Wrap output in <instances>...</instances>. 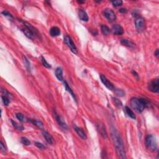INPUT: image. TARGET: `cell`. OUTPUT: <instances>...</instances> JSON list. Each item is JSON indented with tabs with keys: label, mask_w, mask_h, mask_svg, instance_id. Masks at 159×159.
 Segmentation results:
<instances>
[{
	"label": "cell",
	"mask_w": 159,
	"mask_h": 159,
	"mask_svg": "<svg viewBox=\"0 0 159 159\" xmlns=\"http://www.w3.org/2000/svg\"><path fill=\"white\" fill-rule=\"evenodd\" d=\"M98 129H99V132H100L101 135L103 136V137L106 138V137H107V134H106V130H105V127L104 126L103 124H99V128H98Z\"/></svg>",
	"instance_id": "cell-21"
},
{
	"label": "cell",
	"mask_w": 159,
	"mask_h": 159,
	"mask_svg": "<svg viewBox=\"0 0 159 159\" xmlns=\"http://www.w3.org/2000/svg\"><path fill=\"white\" fill-rule=\"evenodd\" d=\"M148 89L153 93H158L159 80L158 78L150 81L148 85Z\"/></svg>",
	"instance_id": "cell-4"
},
{
	"label": "cell",
	"mask_w": 159,
	"mask_h": 159,
	"mask_svg": "<svg viewBox=\"0 0 159 159\" xmlns=\"http://www.w3.org/2000/svg\"><path fill=\"white\" fill-rule=\"evenodd\" d=\"M2 14L5 16H7L8 17H10V18H13V16H12L9 12H8L7 11H3Z\"/></svg>",
	"instance_id": "cell-33"
},
{
	"label": "cell",
	"mask_w": 159,
	"mask_h": 159,
	"mask_svg": "<svg viewBox=\"0 0 159 159\" xmlns=\"http://www.w3.org/2000/svg\"><path fill=\"white\" fill-rule=\"evenodd\" d=\"M31 122H32L34 125L37 126L39 127H42L43 126V124L41 121H37V120H29Z\"/></svg>",
	"instance_id": "cell-24"
},
{
	"label": "cell",
	"mask_w": 159,
	"mask_h": 159,
	"mask_svg": "<svg viewBox=\"0 0 159 159\" xmlns=\"http://www.w3.org/2000/svg\"><path fill=\"white\" fill-rule=\"evenodd\" d=\"M55 118H56V119L57 122V123L59 124V126L62 128V129H64V130H67V129H68V126H67L65 121L64 119L61 116L59 115V114H57L56 113H55Z\"/></svg>",
	"instance_id": "cell-10"
},
{
	"label": "cell",
	"mask_w": 159,
	"mask_h": 159,
	"mask_svg": "<svg viewBox=\"0 0 159 159\" xmlns=\"http://www.w3.org/2000/svg\"><path fill=\"white\" fill-rule=\"evenodd\" d=\"M130 104L131 107L137 113H142L145 108L150 107V104L143 98H133L130 99Z\"/></svg>",
	"instance_id": "cell-2"
},
{
	"label": "cell",
	"mask_w": 159,
	"mask_h": 159,
	"mask_svg": "<svg viewBox=\"0 0 159 159\" xmlns=\"http://www.w3.org/2000/svg\"><path fill=\"white\" fill-rule=\"evenodd\" d=\"M42 134L45 139L46 140L47 142L50 144H53L54 142V140L53 137L47 131L45 130H42Z\"/></svg>",
	"instance_id": "cell-12"
},
{
	"label": "cell",
	"mask_w": 159,
	"mask_h": 159,
	"mask_svg": "<svg viewBox=\"0 0 159 159\" xmlns=\"http://www.w3.org/2000/svg\"><path fill=\"white\" fill-rule=\"evenodd\" d=\"M78 17L82 21H88V16L85 11L83 9H79L78 11Z\"/></svg>",
	"instance_id": "cell-13"
},
{
	"label": "cell",
	"mask_w": 159,
	"mask_h": 159,
	"mask_svg": "<svg viewBox=\"0 0 159 159\" xmlns=\"http://www.w3.org/2000/svg\"><path fill=\"white\" fill-rule=\"evenodd\" d=\"M64 86H65V88L66 90H67V91H68V93H69L71 95H72V96L73 97V98L75 99V101H76V96H75V94H74L73 91V90L71 89V88L70 87V86L68 85V83H67L66 81H65L64 82Z\"/></svg>",
	"instance_id": "cell-19"
},
{
	"label": "cell",
	"mask_w": 159,
	"mask_h": 159,
	"mask_svg": "<svg viewBox=\"0 0 159 159\" xmlns=\"http://www.w3.org/2000/svg\"><path fill=\"white\" fill-rule=\"evenodd\" d=\"M121 43L123 45L127 46L128 47H135V44L131 40L126 39H123L121 40Z\"/></svg>",
	"instance_id": "cell-15"
},
{
	"label": "cell",
	"mask_w": 159,
	"mask_h": 159,
	"mask_svg": "<svg viewBox=\"0 0 159 159\" xmlns=\"http://www.w3.org/2000/svg\"><path fill=\"white\" fill-rule=\"evenodd\" d=\"M145 145L149 150L155 151L157 149V144L156 140L153 135H148L145 140Z\"/></svg>",
	"instance_id": "cell-3"
},
{
	"label": "cell",
	"mask_w": 159,
	"mask_h": 159,
	"mask_svg": "<svg viewBox=\"0 0 159 159\" xmlns=\"http://www.w3.org/2000/svg\"><path fill=\"white\" fill-rule=\"evenodd\" d=\"M50 34L52 37H57L59 36L60 34V29L57 27H53L50 30Z\"/></svg>",
	"instance_id": "cell-16"
},
{
	"label": "cell",
	"mask_w": 159,
	"mask_h": 159,
	"mask_svg": "<svg viewBox=\"0 0 159 159\" xmlns=\"http://www.w3.org/2000/svg\"><path fill=\"white\" fill-rule=\"evenodd\" d=\"M104 15L106 17L108 20L110 22H113V21H115L116 19V16L114 12L111 9H106L104 10L103 11Z\"/></svg>",
	"instance_id": "cell-6"
},
{
	"label": "cell",
	"mask_w": 159,
	"mask_h": 159,
	"mask_svg": "<svg viewBox=\"0 0 159 159\" xmlns=\"http://www.w3.org/2000/svg\"><path fill=\"white\" fill-rule=\"evenodd\" d=\"M155 56L157 57H158V55H159V52H158V49H157V50H156V52H155Z\"/></svg>",
	"instance_id": "cell-38"
},
{
	"label": "cell",
	"mask_w": 159,
	"mask_h": 159,
	"mask_svg": "<svg viewBox=\"0 0 159 159\" xmlns=\"http://www.w3.org/2000/svg\"><path fill=\"white\" fill-rule=\"evenodd\" d=\"M74 129H75V131H76V133L78 134V135L81 138L83 139H87V135H86L85 132L83 131V129L77 127L76 126H74Z\"/></svg>",
	"instance_id": "cell-14"
},
{
	"label": "cell",
	"mask_w": 159,
	"mask_h": 159,
	"mask_svg": "<svg viewBox=\"0 0 159 159\" xmlns=\"http://www.w3.org/2000/svg\"><path fill=\"white\" fill-rule=\"evenodd\" d=\"M35 145H36V146L37 147L39 148V149H44V145H43L42 144L40 143V142H35Z\"/></svg>",
	"instance_id": "cell-34"
},
{
	"label": "cell",
	"mask_w": 159,
	"mask_h": 159,
	"mask_svg": "<svg viewBox=\"0 0 159 159\" xmlns=\"http://www.w3.org/2000/svg\"><path fill=\"white\" fill-rule=\"evenodd\" d=\"M113 101H114V104H115L117 106H122V103H121V101H119V99H118L117 98H113Z\"/></svg>",
	"instance_id": "cell-31"
},
{
	"label": "cell",
	"mask_w": 159,
	"mask_h": 159,
	"mask_svg": "<svg viewBox=\"0 0 159 159\" xmlns=\"http://www.w3.org/2000/svg\"><path fill=\"white\" fill-rule=\"evenodd\" d=\"M124 111L126 112V114H127L128 116L130 117V118H132V119H136V116L135 114H134V113H133V111H132L130 109H129L127 106H126V107L124 108Z\"/></svg>",
	"instance_id": "cell-20"
},
{
	"label": "cell",
	"mask_w": 159,
	"mask_h": 159,
	"mask_svg": "<svg viewBox=\"0 0 159 159\" xmlns=\"http://www.w3.org/2000/svg\"><path fill=\"white\" fill-rule=\"evenodd\" d=\"M111 31L113 32V34L114 35H122L124 33L123 28L119 25V24H115L112 27Z\"/></svg>",
	"instance_id": "cell-11"
},
{
	"label": "cell",
	"mask_w": 159,
	"mask_h": 159,
	"mask_svg": "<svg viewBox=\"0 0 159 159\" xmlns=\"http://www.w3.org/2000/svg\"><path fill=\"white\" fill-rule=\"evenodd\" d=\"M21 141L24 145H29L31 144V142L29 141V139H28L25 137H21Z\"/></svg>",
	"instance_id": "cell-27"
},
{
	"label": "cell",
	"mask_w": 159,
	"mask_h": 159,
	"mask_svg": "<svg viewBox=\"0 0 159 159\" xmlns=\"http://www.w3.org/2000/svg\"><path fill=\"white\" fill-rule=\"evenodd\" d=\"M56 76L60 81H63V70L61 68L59 67L56 70Z\"/></svg>",
	"instance_id": "cell-17"
},
{
	"label": "cell",
	"mask_w": 159,
	"mask_h": 159,
	"mask_svg": "<svg viewBox=\"0 0 159 159\" xmlns=\"http://www.w3.org/2000/svg\"><path fill=\"white\" fill-rule=\"evenodd\" d=\"M2 99H3V101L4 104H5V106H8V105L9 104V102H10V101H9V99L8 98V97L6 96H2Z\"/></svg>",
	"instance_id": "cell-28"
},
{
	"label": "cell",
	"mask_w": 159,
	"mask_h": 159,
	"mask_svg": "<svg viewBox=\"0 0 159 159\" xmlns=\"http://www.w3.org/2000/svg\"><path fill=\"white\" fill-rule=\"evenodd\" d=\"M132 73H133V75H134V76H135L137 78V79H139V76H138V75H137V73L135 72V71L133 70L132 72Z\"/></svg>",
	"instance_id": "cell-37"
},
{
	"label": "cell",
	"mask_w": 159,
	"mask_h": 159,
	"mask_svg": "<svg viewBox=\"0 0 159 159\" xmlns=\"http://www.w3.org/2000/svg\"><path fill=\"white\" fill-rule=\"evenodd\" d=\"M19 21H21V22H22V23L24 25H25V28H28V29H29V30H30L31 31L32 33L34 34V36H36V37H40V34L39 33L38 31H37V29H36V28H34V27L32 26L31 24L28 23V22H25V21H22V19H19Z\"/></svg>",
	"instance_id": "cell-9"
},
{
	"label": "cell",
	"mask_w": 159,
	"mask_h": 159,
	"mask_svg": "<svg viewBox=\"0 0 159 159\" xmlns=\"http://www.w3.org/2000/svg\"><path fill=\"white\" fill-rule=\"evenodd\" d=\"M100 79L102 83H103L104 85L107 88L108 90H111V91H114L115 90V88H114V85H113V83H111L110 81H109L106 78V76L104 75H100Z\"/></svg>",
	"instance_id": "cell-8"
},
{
	"label": "cell",
	"mask_w": 159,
	"mask_h": 159,
	"mask_svg": "<svg viewBox=\"0 0 159 159\" xmlns=\"http://www.w3.org/2000/svg\"><path fill=\"white\" fill-rule=\"evenodd\" d=\"M126 11H127V10H126V9H125V8H121V9H120L119 10V13H126Z\"/></svg>",
	"instance_id": "cell-36"
},
{
	"label": "cell",
	"mask_w": 159,
	"mask_h": 159,
	"mask_svg": "<svg viewBox=\"0 0 159 159\" xmlns=\"http://www.w3.org/2000/svg\"><path fill=\"white\" fill-rule=\"evenodd\" d=\"M111 137L112 139H113L114 147H115L116 151L118 156L121 158H127L126 157L125 147L124 145L122 137H121L119 133L118 132V130L114 129V128H112Z\"/></svg>",
	"instance_id": "cell-1"
},
{
	"label": "cell",
	"mask_w": 159,
	"mask_h": 159,
	"mask_svg": "<svg viewBox=\"0 0 159 159\" xmlns=\"http://www.w3.org/2000/svg\"><path fill=\"white\" fill-rule=\"evenodd\" d=\"M114 91H116V93L118 96H122L124 95L125 93L122 91V90H114Z\"/></svg>",
	"instance_id": "cell-32"
},
{
	"label": "cell",
	"mask_w": 159,
	"mask_h": 159,
	"mask_svg": "<svg viewBox=\"0 0 159 159\" xmlns=\"http://www.w3.org/2000/svg\"><path fill=\"white\" fill-rule=\"evenodd\" d=\"M112 4L115 7H118V6H120L122 5V1L121 0H118V1H112Z\"/></svg>",
	"instance_id": "cell-29"
},
{
	"label": "cell",
	"mask_w": 159,
	"mask_h": 159,
	"mask_svg": "<svg viewBox=\"0 0 159 159\" xmlns=\"http://www.w3.org/2000/svg\"><path fill=\"white\" fill-rule=\"evenodd\" d=\"M101 29L102 33L105 36H108L110 33V29L107 25H102L101 27Z\"/></svg>",
	"instance_id": "cell-22"
},
{
	"label": "cell",
	"mask_w": 159,
	"mask_h": 159,
	"mask_svg": "<svg viewBox=\"0 0 159 159\" xmlns=\"http://www.w3.org/2000/svg\"><path fill=\"white\" fill-rule=\"evenodd\" d=\"M16 116L17 118V119L19 121H21V122L24 121V116H23V114H22L21 113H17L16 114Z\"/></svg>",
	"instance_id": "cell-30"
},
{
	"label": "cell",
	"mask_w": 159,
	"mask_h": 159,
	"mask_svg": "<svg viewBox=\"0 0 159 159\" xmlns=\"http://www.w3.org/2000/svg\"><path fill=\"white\" fill-rule=\"evenodd\" d=\"M41 61H42V65L44 66V67H46V68H51L50 65L48 64V63H47V62L46 61L45 58L43 57L42 56L41 57Z\"/></svg>",
	"instance_id": "cell-26"
},
{
	"label": "cell",
	"mask_w": 159,
	"mask_h": 159,
	"mask_svg": "<svg viewBox=\"0 0 159 159\" xmlns=\"http://www.w3.org/2000/svg\"><path fill=\"white\" fill-rule=\"evenodd\" d=\"M22 59H23V62H24V65H25V67H26V68L28 70L30 71L31 70V64H30V62H29V60H28V59H27L25 56L22 57Z\"/></svg>",
	"instance_id": "cell-23"
},
{
	"label": "cell",
	"mask_w": 159,
	"mask_h": 159,
	"mask_svg": "<svg viewBox=\"0 0 159 159\" xmlns=\"http://www.w3.org/2000/svg\"><path fill=\"white\" fill-rule=\"evenodd\" d=\"M0 148H1V152H4V153H5V152H6V147H5V146L4 145V144L3 143L2 141H1V144H0Z\"/></svg>",
	"instance_id": "cell-35"
},
{
	"label": "cell",
	"mask_w": 159,
	"mask_h": 159,
	"mask_svg": "<svg viewBox=\"0 0 159 159\" xmlns=\"http://www.w3.org/2000/svg\"><path fill=\"white\" fill-rule=\"evenodd\" d=\"M22 31L23 32V33L28 37V38L30 39H33L34 35V34L32 33L29 29H28V28H25V29H22Z\"/></svg>",
	"instance_id": "cell-18"
},
{
	"label": "cell",
	"mask_w": 159,
	"mask_h": 159,
	"mask_svg": "<svg viewBox=\"0 0 159 159\" xmlns=\"http://www.w3.org/2000/svg\"><path fill=\"white\" fill-rule=\"evenodd\" d=\"M64 41L66 43L67 45H68V47L70 48V50L72 51L73 54H77V48H76V46H75V44H74L73 41L72 39L68 36H66L64 37Z\"/></svg>",
	"instance_id": "cell-5"
},
{
	"label": "cell",
	"mask_w": 159,
	"mask_h": 159,
	"mask_svg": "<svg viewBox=\"0 0 159 159\" xmlns=\"http://www.w3.org/2000/svg\"><path fill=\"white\" fill-rule=\"evenodd\" d=\"M135 24L136 29H137L138 32H141L144 30V28H145V21H144L143 18L140 17H137L135 21Z\"/></svg>",
	"instance_id": "cell-7"
},
{
	"label": "cell",
	"mask_w": 159,
	"mask_h": 159,
	"mask_svg": "<svg viewBox=\"0 0 159 159\" xmlns=\"http://www.w3.org/2000/svg\"><path fill=\"white\" fill-rule=\"evenodd\" d=\"M11 122H12V124H13V126H14V127H15L17 130H24V127L22 126H21V125L18 124H17L16 122H14V121H13V120H11Z\"/></svg>",
	"instance_id": "cell-25"
}]
</instances>
